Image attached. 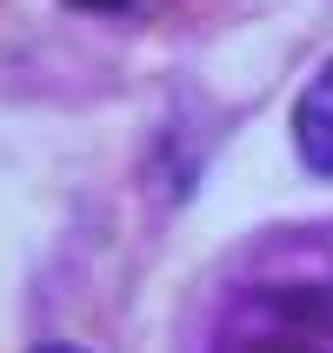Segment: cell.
<instances>
[{"label":"cell","instance_id":"1","mask_svg":"<svg viewBox=\"0 0 333 353\" xmlns=\"http://www.w3.org/2000/svg\"><path fill=\"white\" fill-rule=\"evenodd\" d=\"M314 294H287V314H254L220 340V353H333V314H307Z\"/></svg>","mask_w":333,"mask_h":353},{"label":"cell","instance_id":"2","mask_svg":"<svg viewBox=\"0 0 333 353\" xmlns=\"http://www.w3.org/2000/svg\"><path fill=\"white\" fill-rule=\"evenodd\" d=\"M294 154L307 174L333 180V60L320 67L294 100Z\"/></svg>","mask_w":333,"mask_h":353},{"label":"cell","instance_id":"3","mask_svg":"<svg viewBox=\"0 0 333 353\" xmlns=\"http://www.w3.org/2000/svg\"><path fill=\"white\" fill-rule=\"evenodd\" d=\"M34 353H87V347H74V340H40Z\"/></svg>","mask_w":333,"mask_h":353}]
</instances>
